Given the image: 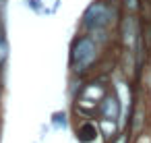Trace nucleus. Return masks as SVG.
Masks as SVG:
<instances>
[{"label": "nucleus", "instance_id": "nucleus-1", "mask_svg": "<svg viewBox=\"0 0 151 143\" xmlns=\"http://www.w3.org/2000/svg\"><path fill=\"white\" fill-rule=\"evenodd\" d=\"M95 60V44L89 38H81L73 50V66L77 71H85Z\"/></svg>", "mask_w": 151, "mask_h": 143}, {"label": "nucleus", "instance_id": "nucleus-2", "mask_svg": "<svg viewBox=\"0 0 151 143\" xmlns=\"http://www.w3.org/2000/svg\"><path fill=\"white\" fill-rule=\"evenodd\" d=\"M108 21H110V11H108L106 4H99V2L91 4L85 13V23L91 29H101V27L108 25Z\"/></svg>", "mask_w": 151, "mask_h": 143}, {"label": "nucleus", "instance_id": "nucleus-3", "mask_svg": "<svg viewBox=\"0 0 151 143\" xmlns=\"http://www.w3.org/2000/svg\"><path fill=\"white\" fill-rule=\"evenodd\" d=\"M101 114L108 118V120H114L118 116V102L114 98H106L104 104H101Z\"/></svg>", "mask_w": 151, "mask_h": 143}, {"label": "nucleus", "instance_id": "nucleus-4", "mask_svg": "<svg viewBox=\"0 0 151 143\" xmlns=\"http://www.w3.org/2000/svg\"><path fill=\"white\" fill-rule=\"evenodd\" d=\"M77 135H79V139H81L83 143H89V141L97 135V129H95L93 122H85V124H81V126L77 129Z\"/></svg>", "mask_w": 151, "mask_h": 143}, {"label": "nucleus", "instance_id": "nucleus-5", "mask_svg": "<svg viewBox=\"0 0 151 143\" xmlns=\"http://www.w3.org/2000/svg\"><path fill=\"white\" fill-rule=\"evenodd\" d=\"M122 31H124V42H126L128 46H132V42H134V33H137V27H134V21H132L130 17L124 21Z\"/></svg>", "mask_w": 151, "mask_h": 143}, {"label": "nucleus", "instance_id": "nucleus-6", "mask_svg": "<svg viewBox=\"0 0 151 143\" xmlns=\"http://www.w3.org/2000/svg\"><path fill=\"white\" fill-rule=\"evenodd\" d=\"M9 58V44L4 40V31H0V64Z\"/></svg>", "mask_w": 151, "mask_h": 143}, {"label": "nucleus", "instance_id": "nucleus-7", "mask_svg": "<svg viewBox=\"0 0 151 143\" xmlns=\"http://www.w3.org/2000/svg\"><path fill=\"white\" fill-rule=\"evenodd\" d=\"M4 25H6V21H4V0H0V31H4Z\"/></svg>", "mask_w": 151, "mask_h": 143}, {"label": "nucleus", "instance_id": "nucleus-8", "mask_svg": "<svg viewBox=\"0 0 151 143\" xmlns=\"http://www.w3.org/2000/svg\"><path fill=\"white\" fill-rule=\"evenodd\" d=\"M126 6H128L130 11H134V9H137V2H134V0H126Z\"/></svg>", "mask_w": 151, "mask_h": 143}, {"label": "nucleus", "instance_id": "nucleus-9", "mask_svg": "<svg viewBox=\"0 0 151 143\" xmlns=\"http://www.w3.org/2000/svg\"><path fill=\"white\" fill-rule=\"evenodd\" d=\"M116 143H126V139H124V137H120V139H118Z\"/></svg>", "mask_w": 151, "mask_h": 143}]
</instances>
